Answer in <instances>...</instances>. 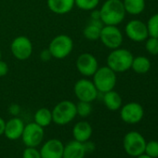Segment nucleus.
<instances>
[{
	"label": "nucleus",
	"mask_w": 158,
	"mask_h": 158,
	"mask_svg": "<svg viewBox=\"0 0 158 158\" xmlns=\"http://www.w3.org/2000/svg\"><path fill=\"white\" fill-rule=\"evenodd\" d=\"M45 137L44 127L32 122L24 126L22 140L26 147H37L41 144Z\"/></svg>",
	"instance_id": "obj_9"
},
{
	"label": "nucleus",
	"mask_w": 158,
	"mask_h": 158,
	"mask_svg": "<svg viewBox=\"0 0 158 158\" xmlns=\"http://www.w3.org/2000/svg\"><path fill=\"white\" fill-rule=\"evenodd\" d=\"M144 153L149 155L152 158H157L158 157V141L151 140L147 142Z\"/></svg>",
	"instance_id": "obj_28"
},
{
	"label": "nucleus",
	"mask_w": 158,
	"mask_h": 158,
	"mask_svg": "<svg viewBox=\"0 0 158 158\" xmlns=\"http://www.w3.org/2000/svg\"><path fill=\"white\" fill-rule=\"evenodd\" d=\"M52 59V56H51V53L50 51L48 50V48L47 49H43L41 52H40V60L42 61H48Z\"/></svg>",
	"instance_id": "obj_31"
},
{
	"label": "nucleus",
	"mask_w": 158,
	"mask_h": 158,
	"mask_svg": "<svg viewBox=\"0 0 158 158\" xmlns=\"http://www.w3.org/2000/svg\"><path fill=\"white\" fill-rule=\"evenodd\" d=\"M100 40L109 49H115L123 43V34L116 25H103L101 31Z\"/></svg>",
	"instance_id": "obj_8"
},
{
	"label": "nucleus",
	"mask_w": 158,
	"mask_h": 158,
	"mask_svg": "<svg viewBox=\"0 0 158 158\" xmlns=\"http://www.w3.org/2000/svg\"><path fill=\"white\" fill-rule=\"evenodd\" d=\"M34 120L38 126L45 128L52 123V113L48 108H40L35 113Z\"/></svg>",
	"instance_id": "obj_21"
},
{
	"label": "nucleus",
	"mask_w": 158,
	"mask_h": 158,
	"mask_svg": "<svg viewBox=\"0 0 158 158\" xmlns=\"http://www.w3.org/2000/svg\"><path fill=\"white\" fill-rule=\"evenodd\" d=\"M48 10L58 15L67 14L74 8V0H48Z\"/></svg>",
	"instance_id": "obj_18"
},
{
	"label": "nucleus",
	"mask_w": 158,
	"mask_h": 158,
	"mask_svg": "<svg viewBox=\"0 0 158 158\" xmlns=\"http://www.w3.org/2000/svg\"><path fill=\"white\" fill-rule=\"evenodd\" d=\"M73 92L78 101L87 102H94L99 95V91L93 81L88 77L81 78L75 82L73 86Z\"/></svg>",
	"instance_id": "obj_6"
},
{
	"label": "nucleus",
	"mask_w": 158,
	"mask_h": 158,
	"mask_svg": "<svg viewBox=\"0 0 158 158\" xmlns=\"http://www.w3.org/2000/svg\"><path fill=\"white\" fill-rule=\"evenodd\" d=\"M133 58L128 49L121 48L112 49L107 57V66L115 73H124L131 68Z\"/></svg>",
	"instance_id": "obj_2"
},
{
	"label": "nucleus",
	"mask_w": 158,
	"mask_h": 158,
	"mask_svg": "<svg viewBox=\"0 0 158 158\" xmlns=\"http://www.w3.org/2000/svg\"><path fill=\"white\" fill-rule=\"evenodd\" d=\"M24 126L25 124L21 118L17 116L10 118L9 121L6 122L5 125V130H4L5 137L10 140H17L21 139L24 129Z\"/></svg>",
	"instance_id": "obj_15"
},
{
	"label": "nucleus",
	"mask_w": 158,
	"mask_h": 158,
	"mask_svg": "<svg viewBox=\"0 0 158 158\" xmlns=\"http://www.w3.org/2000/svg\"><path fill=\"white\" fill-rule=\"evenodd\" d=\"M92 81L99 93H105L113 90L116 85V73L110 69L107 65L99 67L92 75Z\"/></svg>",
	"instance_id": "obj_3"
},
{
	"label": "nucleus",
	"mask_w": 158,
	"mask_h": 158,
	"mask_svg": "<svg viewBox=\"0 0 158 158\" xmlns=\"http://www.w3.org/2000/svg\"><path fill=\"white\" fill-rule=\"evenodd\" d=\"M146 25L148 28L149 36L158 38V13L150 17Z\"/></svg>",
	"instance_id": "obj_26"
},
{
	"label": "nucleus",
	"mask_w": 158,
	"mask_h": 158,
	"mask_svg": "<svg viewBox=\"0 0 158 158\" xmlns=\"http://www.w3.org/2000/svg\"><path fill=\"white\" fill-rule=\"evenodd\" d=\"M103 23L102 21H91L86 25L83 30V35L86 39L90 41H96L100 39L101 31L103 27Z\"/></svg>",
	"instance_id": "obj_19"
},
{
	"label": "nucleus",
	"mask_w": 158,
	"mask_h": 158,
	"mask_svg": "<svg viewBox=\"0 0 158 158\" xmlns=\"http://www.w3.org/2000/svg\"><path fill=\"white\" fill-rule=\"evenodd\" d=\"M100 4V0H74V6L84 11H91Z\"/></svg>",
	"instance_id": "obj_24"
},
{
	"label": "nucleus",
	"mask_w": 158,
	"mask_h": 158,
	"mask_svg": "<svg viewBox=\"0 0 158 158\" xmlns=\"http://www.w3.org/2000/svg\"><path fill=\"white\" fill-rule=\"evenodd\" d=\"M145 43V48L151 55H158V38L150 36Z\"/></svg>",
	"instance_id": "obj_27"
},
{
	"label": "nucleus",
	"mask_w": 158,
	"mask_h": 158,
	"mask_svg": "<svg viewBox=\"0 0 158 158\" xmlns=\"http://www.w3.org/2000/svg\"><path fill=\"white\" fill-rule=\"evenodd\" d=\"M10 51L15 59L25 60L29 59L33 53V44L27 36L20 35L12 40L10 44Z\"/></svg>",
	"instance_id": "obj_10"
},
{
	"label": "nucleus",
	"mask_w": 158,
	"mask_h": 158,
	"mask_svg": "<svg viewBox=\"0 0 158 158\" xmlns=\"http://www.w3.org/2000/svg\"><path fill=\"white\" fill-rule=\"evenodd\" d=\"M125 33L127 38L134 42H143L149 37L146 23L139 20L129 21L125 27Z\"/></svg>",
	"instance_id": "obj_13"
},
{
	"label": "nucleus",
	"mask_w": 158,
	"mask_h": 158,
	"mask_svg": "<svg viewBox=\"0 0 158 158\" xmlns=\"http://www.w3.org/2000/svg\"><path fill=\"white\" fill-rule=\"evenodd\" d=\"M146 143L144 137L138 131H130L127 133L123 139L125 152L132 157H137L144 153Z\"/></svg>",
	"instance_id": "obj_7"
},
{
	"label": "nucleus",
	"mask_w": 158,
	"mask_h": 158,
	"mask_svg": "<svg viewBox=\"0 0 158 158\" xmlns=\"http://www.w3.org/2000/svg\"><path fill=\"white\" fill-rule=\"evenodd\" d=\"M92 127L88 121H79L77 122L72 130V134L73 137V139L79 141V142H86L90 139L92 136Z\"/></svg>",
	"instance_id": "obj_16"
},
{
	"label": "nucleus",
	"mask_w": 158,
	"mask_h": 158,
	"mask_svg": "<svg viewBox=\"0 0 158 158\" xmlns=\"http://www.w3.org/2000/svg\"><path fill=\"white\" fill-rule=\"evenodd\" d=\"M130 69H132L135 73H139V74L146 73L151 69V61L148 58L144 56L135 57L133 58Z\"/></svg>",
	"instance_id": "obj_23"
},
{
	"label": "nucleus",
	"mask_w": 158,
	"mask_h": 158,
	"mask_svg": "<svg viewBox=\"0 0 158 158\" xmlns=\"http://www.w3.org/2000/svg\"><path fill=\"white\" fill-rule=\"evenodd\" d=\"M101 20L104 25H118L125 17L126 10L122 0H106L100 9Z\"/></svg>",
	"instance_id": "obj_1"
},
{
	"label": "nucleus",
	"mask_w": 158,
	"mask_h": 158,
	"mask_svg": "<svg viewBox=\"0 0 158 158\" xmlns=\"http://www.w3.org/2000/svg\"><path fill=\"white\" fill-rule=\"evenodd\" d=\"M136 158H152V157H150L149 155H147V154H145V153H142V154L137 156Z\"/></svg>",
	"instance_id": "obj_36"
},
{
	"label": "nucleus",
	"mask_w": 158,
	"mask_h": 158,
	"mask_svg": "<svg viewBox=\"0 0 158 158\" xmlns=\"http://www.w3.org/2000/svg\"><path fill=\"white\" fill-rule=\"evenodd\" d=\"M86 154L84 143L73 139L64 145L62 158H85Z\"/></svg>",
	"instance_id": "obj_17"
},
{
	"label": "nucleus",
	"mask_w": 158,
	"mask_h": 158,
	"mask_svg": "<svg viewBox=\"0 0 158 158\" xmlns=\"http://www.w3.org/2000/svg\"><path fill=\"white\" fill-rule=\"evenodd\" d=\"M52 113V122L58 126H65L71 123L76 114V105L72 101H61L58 102Z\"/></svg>",
	"instance_id": "obj_4"
},
{
	"label": "nucleus",
	"mask_w": 158,
	"mask_h": 158,
	"mask_svg": "<svg viewBox=\"0 0 158 158\" xmlns=\"http://www.w3.org/2000/svg\"><path fill=\"white\" fill-rule=\"evenodd\" d=\"M48 48L50 51L52 58L62 60L72 53L73 49V41L67 35H59L50 41Z\"/></svg>",
	"instance_id": "obj_5"
},
{
	"label": "nucleus",
	"mask_w": 158,
	"mask_h": 158,
	"mask_svg": "<svg viewBox=\"0 0 158 158\" xmlns=\"http://www.w3.org/2000/svg\"><path fill=\"white\" fill-rule=\"evenodd\" d=\"M90 20H91V21H102V20H101V13H100V10L95 9V10H91Z\"/></svg>",
	"instance_id": "obj_34"
},
{
	"label": "nucleus",
	"mask_w": 158,
	"mask_h": 158,
	"mask_svg": "<svg viewBox=\"0 0 158 158\" xmlns=\"http://www.w3.org/2000/svg\"><path fill=\"white\" fill-rule=\"evenodd\" d=\"M122 2L126 12L131 15L140 14L146 6L145 0H123Z\"/></svg>",
	"instance_id": "obj_22"
},
{
	"label": "nucleus",
	"mask_w": 158,
	"mask_h": 158,
	"mask_svg": "<svg viewBox=\"0 0 158 158\" xmlns=\"http://www.w3.org/2000/svg\"><path fill=\"white\" fill-rule=\"evenodd\" d=\"M143 115L144 110L138 102H128L125 105H122L120 108V117L127 124H137L141 121Z\"/></svg>",
	"instance_id": "obj_12"
},
{
	"label": "nucleus",
	"mask_w": 158,
	"mask_h": 158,
	"mask_svg": "<svg viewBox=\"0 0 158 158\" xmlns=\"http://www.w3.org/2000/svg\"><path fill=\"white\" fill-rule=\"evenodd\" d=\"M75 66L79 73L84 77H91L99 68V62L96 57L89 52L82 53L78 56Z\"/></svg>",
	"instance_id": "obj_11"
},
{
	"label": "nucleus",
	"mask_w": 158,
	"mask_h": 158,
	"mask_svg": "<svg viewBox=\"0 0 158 158\" xmlns=\"http://www.w3.org/2000/svg\"><path fill=\"white\" fill-rule=\"evenodd\" d=\"M2 59V52H1V49H0V60Z\"/></svg>",
	"instance_id": "obj_37"
},
{
	"label": "nucleus",
	"mask_w": 158,
	"mask_h": 158,
	"mask_svg": "<svg viewBox=\"0 0 158 158\" xmlns=\"http://www.w3.org/2000/svg\"><path fill=\"white\" fill-rule=\"evenodd\" d=\"M6 158H11V157H6Z\"/></svg>",
	"instance_id": "obj_38"
},
{
	"label": "nucleus",
	"mask_w": 158,
	"mask_h": 158,
	"mask_svg": "<svg viewBox=\"0 0 158 158\" xmlns=\"http://www.w3.org/2000/svg\"><path fill=\"white\" fill-rule=\"evenodd\" d=\"M9 111L12 115L17 116L21 112V108H20V106L18 104H11L10 106V108H9Z\"/></svg>",
	"instance_id": "obj_32"
},
{
	"label": "nucleus",
	"mask_w": 158,
	"mask_h": 158,
	"mask_svg": "<svg viewBox=\"0 0 158 158\" xmlns=\"http://www.w3.org/2000/svg\"><path fill=\"white\" fill-rule=\"evenodd\" d=\"M5 125H6V121H5L2 117H0V136L4 135Z\"/></svg>",
	"instance_id": "obj_35"
},
{
	"label": "nucleus",
	"mask_w": 158,
	"mask_h": 158,
	"mask_svg": "<svg viewBox=\"0 0 158 158\" xmlns=\"http://www.w3.org/2000/svg\"><path fill=\"white\" fill-rule=\"evenodd\" d=\"M84 147H85V150H86V152H92L94 150H95V144L92 142V141H86L84 142Z\"/></svg>",
	"instance_id": "obj_33"
},
{
	"label": "nucleus",
	"mask_w": 158,
	"mask_h": 158,
	"mask_svg": "<svg viewBox=\"0 0 158 158\" xmlns=\"http://www.w3.org/2000/svg\"><path fill=\"white\" fill-rule=\"evenodd\" d=\"M9 73V65L6 61L0 60V77H4Z\"/></svg>",
	"instance_id": "obj_30"
},
{
	"label": "nucleus",
	"mask_w": 158,
	"mask_h": 158,
	"mask_svg": "<svg viewBox=\"0 0 158 158\" xmlns=\"http://www.w3.org/2000/svg\"><path fill=\"white\" fill-rule=\"evenodd\" d=\"M23 158H42L36 147H26L23 152Z\"/></svg>",
	"instance_id": "obj_29"
},
{
	"label": "nucleus",
	"mask_w": 158,
	"mask_h": 158,
	"mask_svg": "<svg viewBox=\"0 0 158 158\" xmlns=\"http://www.w3.org/2000/svg\"><path fill=\"white\" fill-rule=\"evenodd\" d=\"M102 100L105 107L110 111H117L122 107V98L120 94L114 89L103 93Z\"/></svg>",
	"instance_id": "obj_20"
},
{
	"label": "nucleus",
	"mask_w": 158,
	"mask_h": 158,
	"mask_svg": "<svg viewBox=\"0 0 158 158\" xmlns=\"http://www.w3.org/2000/svg\"><path fill=\"white\" fill-rule=\"evenodd\" d=\"M64 144L58 139H48L40 148L42 158H62Z\"/></svg>",
	"instance_id": "obj_14"
},
{
	"label": "nucleus",
	"mask_w": 158,
	"mask_h": 158,
	"mask_svg": "<svg viewBox=\"0 0 158 158\" xmlns=\"http://www.w3.org/2000/svg\"><path fill=\"white\" fill-rule=\"evenodd\" d=\"M76 114L80 117L86 118L88 117L92 112L91 102H80L79 101L76 104Z\"/></svg>",
	"instance_id": "obj_25"
}]
</instances>
